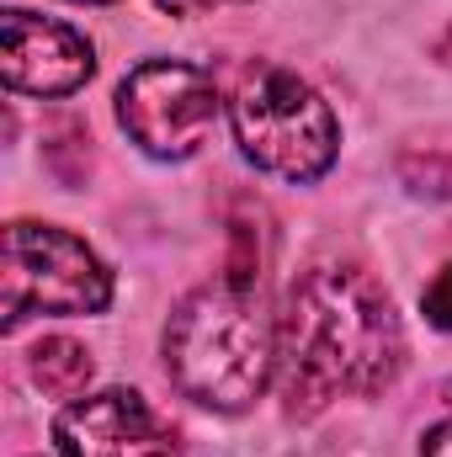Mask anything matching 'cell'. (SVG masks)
<instances>
[{
    "label": "cell",
    "mask_w": 452,
    "mask_h": 457,
    "mask_svg": "<svg viewBox=\"0 0 452 457\" xmlns=\"http://www.w3.org/2000/svg\"><path fill=\"white\" fill-rule=\"evenodd\" d=\"M405 367V330L389 293L356 266H314L277 320V383L293 415L346 394H383Z\"/></svg>",
    "instance_id": "6da1fadb"
},
{
    "label": "cell",
    "mask_w": 452,
    "mask_h": 457,
    "mask_svg": "<svg viewBox=\"0 0 452 457\" xmlns=\"http://www.w3.org/2000/svg\"><path fill=\"white\" fill-rule=\"evenodd\" d=\"M165 372L208 410H250L277 372V325L266 320L261 287L224 277L181 298L165 325Z\"/></svg>",
    "instance_id": "7a4b0ae2"
},
{
    "label": "cell",
    "mask_w": 452,
    "mask_h": 457,
    "mask_svg": "<svg viewBox=\"0 0 452 457\" xmlns=\"http://www.w3.org/2000/svg\"><path fill=\"white\" fill-rule=\"evenodd\" d=\"M234 133L245 160L282 181H320L340 149L331 102L293 70L245 75V86L234 91Z\"/></svg>",
    "instance_id": "3957f363"
},
{
    "label": "cell",
    "mask_w": 452,
    "mask_h": 457,
    "mask_svg": "<svg viewBox=\"0 0 452 457\" xmlns=\"http://www.w3.org/2000/svg\"><path fill=\"white\" fill-rule=\"evenodd\" d=\"M113 303V271L96 250L54 224H11L0 250L5 330L32 314H102Z\"/></svg>",
    "instance_id": "277c9868"
},
{
    "label": "cell",
    "mask_w": 452,
    "mask_h": 457,
    "mask_svg": "<svg viewBox=\"0 0 452 457\" xmlns=\"http://www.w3.org/2000/svg\"><path fill=\"white\" fill-rule=\"evenodd\" d=\"M117 122L144 154L187 160L219 122V91L187 59H149L117 86Z\"/></svg>",
    "instance_id": "5b68a950"
},
{
    "label": "cell",
    "mask_w": 452,
    "mask_h": 457,
    "mask_svg": "<svg viewBox=\"0 0 452 457\" xmlns=\"http://www.w3.org/2000/svg\"><path fill=\"white\" fill-rule=\"evenodd\" d=\"M54 442L64 457H181L176 426L133 388H107L64 404L54 420Z\"/></svg>",
    "instance_id": "8992f818"
},
{
    "label": "cell",
    "mask_w": 452,
    "mask_h": 457,
    "mask_svg": "<svg viewBox=\"0 0 452 457\" xmlns=\"http://www.w3.org/2000/svg\"><path fill=\"white\" fill-rule=\"evenodd\" d=\"M0 70H5V86L16 96H70V91H80L91 80L96 54L64 21L32 16V11H5Z\"/></svg>",
    "instance_id": "52a82bcc"
},
{
    "label": "cell",
    "mask_w": 452,
    "mask_h": 457,
    "mask_svg": "<svg viewBox=\"0 0 452 457\" xmlns=\"http://www.w3.org/2000/svg\"><path fill=\"white\" fill-rule=\"evenodd\" d=\"M27 367H32V383H38L48 399H75V394H86V383H91V372H96L91 351L80 341H70V336L38 341Z\"/></svg>",
    "instance_id": "ba28073f"
},
{
    "label": "cell",
    "mask_w": 452,
    "mask_h": 457,
    "mask_svg": "<svg viewBox=\"0 0 452 457\" xmlns=\"http://www.w3.org/2000/svg\"><path fill=\"white\" fill-rule=\"evenodd\" d=\"M261 266H266V224H261V208L245 203L229 219V282L261 287Z\"/></svg>",
    "instance_id": "9c48e42d"
},
{
    "label": "cell",
    "mask_w": 452,
    "mask_h": 457,
    "mask_svg": "<svg viewBox=\"0 0 452 457\" xmlns=\"http://www.w3.org/2000/svg\"><path fill=\"white\" fill-rule=\"evenodd\" d=\"M421 309H426V320H431L437 330H452V261L431 277V287L421 293Z\"/></svg>",
    "instance_id": "30bf717a"
},
{
    "label": "cell",
    "mask_w": 452,
    "mask_h": 457,
    "mask_svg": "<svg viewBox=\"0 0 452 457\" xmlns=\"http://www.w3.org/2000/svg\"><path fill=\"white\" fill-rule=\"evenodd\" d=\"M421 457H452V420H442V426H431V431H426Z\"/></svg>",
    "instance_id": "8fae6325"
},
{
    "label": "cell",
    "mask_w": 452,
    "mask_h": 457,
    "mask_svg": "<svg viewBox=\"0 0 452 457\" xmlns=\"http://www.w3.org/2000/svg\"><path fill=\"white\" fill-rule=\"evenodd\" d=\"M160 11H171V16H197V11H208L213 0H155Z\"/></svg>",
    "instance_id": "7c38bea8"
},
{
    "label": "cell",
    "mask_w": 452,
    "mask_h": 457,
    "mask_svg": "<svg viewBox=\"0 0 452 457\" xmlns=\"http://www.w3.org/2000/svg\"><path fill=\"white\" fill-rule=\"evenodd\" d=\"M437 54H442V59H448V64H452V37H448V43H442V48H437Z\"/></svg>",
    "instance_id": "4fadbf2b"
},
{
    "label": "cell",
    "mask_w": 452,
    "mask_h": 457,
    "mask_svg": "<svg viewBox=\"0 0 452 457\" xmlns=\"http://www.w3.org/2000/svg\"><path fill=\"white\" fill-rule=\"evenodd\" d=\"M448 404H452V383H448Z\"/></svg>",
    "instance_id": "5bb4252c"
},
{
    "label": "cell",
    "mask_w": 452,
    "mask_h": 457,
    "mask_svg": "<svg viewBox=\"0 0 452 457\" xmlns=\"http://www.w3.org/2000/svg\"><path fill=\"white\" fill-rule=\"evenodd\" d=\"M86 5H102V0H86Z\"/></svg>",
    "instance_id": "9a60e30c"
}]
</instances>
